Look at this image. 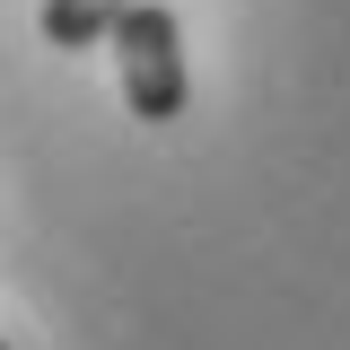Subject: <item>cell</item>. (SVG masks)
Here are the masks:
<instances>
[{
    "label": "cell",
    "mask_w": 350,
    "mask_h": 350,
    "mask_svg": "<svg viewBox=\"0 0 350 350\" xmlns=\"http://www.w3.org/2000/svg\"><path fill=\"white\" fill-rule=\"evenodd\" d=\"M114 70H123V105L140 114V123H175L184 114V27H175V9H158V0H140L123 27H114Z\"/></svg>",
    "instance_id": "cell-1"
},
{
    "label": "cell",
    "mask_w": 350,
    "mask_h": 350,
    "mask_svg": "<svg viewBox=\"0 0 350 350\" xmlns=\"http://www.w3.org/2000/svg\"><path fill=\"white\" fill-rule=\"evenodd\" d=\"M140 0H44V44H62V53H88V44H105L123 27Z\"/></svg>",
    "instance_id": "cell-2"
},
{
    "label": "cell",
    "mask_w": 350,
    "mask_h": 350,
    "mask_svg": "<svg viewBox=\"0 0 350 350\" xmlns=\"http://www.w3.org/2000/svg\"><path fill=\"white\" fill-rule=\"evenodd\" d=\"M0 350H9V342H0Z\"/></svg>",
    "instance_id": "cell-3"
}]
</instances>
